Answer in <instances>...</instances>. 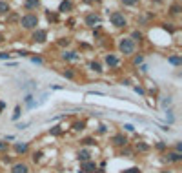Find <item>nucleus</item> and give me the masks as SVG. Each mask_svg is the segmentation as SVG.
<instances>
[{"instance_id": "1", "label": "nucleus", "mask_w": 182, "mask_h": 173, "mask_svg": "<svg viewBox=\"0 0 182 173\" xmlns=\"http://www.w3.org/2000/svg\"><path fill=\"white\" fill-rule=\"evenodd\" d=\"M20 26L22 27H26V29H35L37 26H38V17L37 15H24L20 19Z\"/></svg>"}, {"instance_id": "2", "label": "nucleus", "mask_w": 182, "mask_h": 173, "mask_svg": "<svg viewBox=\"0 0 182 173\" xmlns=\"http://www.w3.org/2000/svg\"><path fill=\"white\" fill-rule=\"evenodd\" d=\"M119 47H120V51L124 55H131L133 51H135V42L131 39H122L119 42Z\"/></svg>"}, {"instance_id": "3", "label": "nucleus", "mask_w": 182, "mask_h": 173, "mask_svg": "<svg viewBox=\"0 0 182 173\" xmlns=\"http://www.w3.org/2000/svg\"><path fill=\"white\" fill-rule=\"evenodd\" d=\"M109 20H111V24H113L115 27H124V26H126V17L122 15L120 11H113V13L109 15Z\"/></svg>"}, {"instance_id": "4", "label": "nucleus", "mask_w": 182, "mask_h": 173, "mask_svg": "<svg viewBox=\"0 0 182 173\" xmlns=\"http://www.w3.org/2000/svg\"><path fill=\"white\" fill-rule=\"evenodd\" d=\"M86 24H87L89 27H95L97 24H100V17H99V15H95V13H91V15H87V17H86Z\"/></svg>"}, {"instance_id": "5", "label": "nucleus", "mask_w": 182, "mask_h": 173, "mask_svg": "<svg viewBox=\"0 0 182 173\" xmlns=\"http://www.w3.org/2000/svg\"><path fill=\"white\" fill-rule=\"evenodd\" d=\"M46 39H47V33H46L44 29H37V31L33 33V40H35V42H46Z\"/></svg>"}, {"instance_id": "6", "label": "nucleus", "mask_w": 182, "mask_h": 173, "mask_svg": "<svg viewBox=\"0 0 182 173\" xmlns=\"http://www.w3.org/2000/svg\"><path fill=\"white\" fill-rule=\"evenodd\" d=\"M80 171L84 173H95L97 171V166H95V162H84L80 166Z\"/></svg>"}, {"instance_id": "7", "label": "nucleus", "mask_w": 182, "mask_h": 173, "mask_svg": "<svg viewBox=\"0 0 182 173\" xmlns=\"http://www.w3.org/2000/svg\"><path fill=\"white\" fill-rule=\"evenodd\" d=\"M40 6V0H24V7L27 9V11H31V9H37Z\"/></svg>"}, {"instance_id": "8", "label": "nucleus", "mask_w": 182, "mask_h": 173, "mask_svg": "<svg viewBox=\"0 0 182 173\" xmlns=\"http://www.w3.org/2000/svg\"><path fill=\"white\" fill-rule=\"evenodd\" d=\"M11 171H13V173H27V171H29V168H27V164L18 162V164H15V166L11 168Z\"/></svg>"}, {"instance_id": "9", "label": "nucleus", "mask_w": 182, "mask_h": 173, "mask_svg": "<svg viewBox=\"0 0 182 173\" xmlns=\"http://www.w3.org/2000/svg\"><path fill=\"white\" fill-rule=\"evenodd\" d=\"M113 144H115V146H126V144H127L126 135H115V137H113Z\"/></svg>"}, {"instance_id": "10", "label": "nucleus", "mask_w": 182, "mask_h": 173, "mask_svg": "<svg viewBox=\"0 0 182 173\" xmlns=\"http://www.w3.org/2000/svg\"><path fill=\"white\" fill-rule=\"evenodd\" d=\"M166 160L168 162H179V160H182V155L177 153V151H171V153L166 155Z\"/></svg>"}, {"instance_id": "11", "label": "nucleus", "mask_w": 182, "mask_h": 173, "mask_svg": "<svg viewBox=\"0 0 182 173\" xmlns=\"http://www.w3.org/2000/svg\"><path fill=\"white\" fill-rule=\"evenodd\" d=\"M106 64L109 68H117L119 66V58L115 57V55H106Z\"/></svg>"}, {"instance_id": "12", "label": "nucleus", "mask_w": 182, "mask_h": 173, "mask_svg": "<svg viewBox=\"0 0 182 173\" xmlns=\"http://www.w3.org/2000/svg\"><path fill=\"white\" fill-rule=\"evenodd\" d=\"M71 7H73V4H71L69 0H64V2L60 4V7H59V11L66 13V11H71Z\"/></svg>"}, {"instance_id": "13", "label": "nucleus", "mask_w": 182, "mask_h": 173, "mask_svg": "<svg viewBox=\"0 0 182 173\" xmlns=\"http://www.w3.org/2000/svg\"><path fill=\"white\" fill-rule=\"evenodd\" d=\"M89 157H91L89 150H80V151H79V159H80L82 162H87V160H89Z\"/></svg>"}, {"instance_id": "14", "label": "nucleus", "mask_w": 182, "mask_h": 173, "mask_svg": "<svg viewBox=\"0 0 182 173\" xmlns=\"http://www.w3.org/2000/svg\"><path fill=\"white\" fill-rule=\"evenodd\" d=\"M168 62H169V64H173V66H180V64H182V58L179 57V55H171V57L168 58Z\"/></svg>"}, {"instance_id": "15", "label": "nucleus", "mask_w": 182, "mask_h": 173, "mask_svg": "<svg viewBox=\"0 0 182 173\" xmlns=\"http://www.w3.org/2000/svg\"><path fill=\"white\" fill-rule=\"evenodd\" d=\"M15 150H17V153H26L27 151V144L26 142H18V144H15Z\"/></svg>"}, {"instance_id": "16", "label": "nucleus", "mask_w": 182, "mask_h": 173, "mask_svg": "<svg viewBox=\"0 0 182 173\" xmlns=\"http://www.w3.org/2000/svg\"><path fill=\"white\" fill-rule=\"evenodd\" d=\"M62 58H64V60H79V55H77V53H69V51H67V53H64V55H62Z\"/></svg>"}, {"instance_id": "17", "label": "nucleus", "mask_w": 182, "mask_h": 173, "mask_svg": "<svg viewBox=\"0 0 182 173\" xmlns=\"http://www.w3.org/2000/svg\"><path fill=\"white\" fill-rule=\"evenodd\" d=\"M135 148H137L139 151H148V150H149V146H148V144H144V142H137V146H135Z\"/></svg>"}, {"instance_id": "18", "label": "nucleus", "mask_w": 182, "mask_h": 173, "mask_svg": "<svg viewBox=\"0 0 182 173\" xmlns=\"http://www.w3.org/2000/svg\"><path fill=\"white\" fill-rule=\"evenodd\" d=\"M9 11V4L7 2H0V13H7Z\"/></svg>"}, {"instance_id": "19", "label": "nucleus", "mask_w": 182, "mask_h": 173, "mask_svg": "<svg viewBox=\"0 0 182 173\" xmlns=\"http://www.w3.org/2000/svg\"><path fill=\"white\" fill-rule=\"evenodd\" d=\"M91 69H93V71H97V73H100V71H102V68H100V64H99V62H91Z\"/></svg>"}, {"instance_id": "20", "label": "nucleus", "mask_w": 182, "mask_h": 173, "mask_svg": "<svg viewBox=\"0 0 182 173\" xmlns=\"http://www.w3.org/2000/svg\"><path fill=\"white\" fill-rule=\"evenodd\" d=\"M142 39V33L140 31H133V35H131V40L135 42V40H140Z\"/></svg>"}, {"instance_id": "21", "label": "nucleus", "mask_w": 182, "mask_h": 173, "mask_svg": "<svg viewBox=\"0 0 182 173\" xmlns=\"http://www.w3.org/2000/svg\"><path fill=\"white\" fill-rule=\"evenodd\" d=\"M122 4L124 6H135V4H139V0H122Z\"/></svg>"}, {"instance_id": "22", "label": "nucleus", "mask_w": 182, "mask_h": 173, "mask_svg": "<svg viewBox=\"0 0 182 173\" xmlns=\"http://www.w3.org/2000/svg\"><path fill=\"white\" fill-rule=\"evenodd\" d=\"M171 13H173V15L180 13V6H171Z\"/></svg>"}, {"instance_id": "23", "label": "nucleus", "mask_w": 182, "mask_h": 173, "mask_svg": "<svg viewBox=\"0 0 182 173\" xmlns=\"http://www.w3.org/2000/svg\"><path fill=\"white\" fill-rule=\"evenodd\" d=\"M60 133H62V130L59 128V126H55V128L51 130V135H60Z\"/></svg>"}, {"instance_id": "24", "label": "nucleus", "mask_w": 182, "mask_h": 173, "mask_svg": "<svg viewBox=\"0 0 182 173\" xmlns=\"http://www.w3.org/2000/svg\"><path fill=\"white\" fill-rule=\"evenodd\" d=\"M124 173H140V170L139 168H129V170H126Z\"/></svg>"}, {"instance_id": "25", "label": "nucleus", "mask_w": 182, "mask_h": 173, "mask_svg": "<svg viewBox=\"0 0 182 173\" xmlns=\"http://www.w3.org/2000/svg\"><path fill=\"white\" fill-rule=\"evenodd\" d=\"M7 150V142H2L0 140V151H6Z\"/></svg>"}, {"instance_id": "26", "label": "nucleus", "mask_w": 182, "mask_h": 173, "mask_svg": "<svg viewBox=\"0 0 182 173\" xmlns=\"http://www.w3.org/2000/svg\"><path fill=\"white\" fill-rule=\"evenodd\" d=\"M84 126H86L84 122H77V124H75V130H84Z\"/></svg>"}, {"instance_id": "27", "label": "nucleus", "mask_w": 182, "mask_h": 173, "mask_svg": "<svg viewBox=\"0 0 182 173\" xmlns=\"http://www.w3.org/2000/svg\"><path fill=\"white\" fill-rule=\"evenodd\" d=\"M59 44H60V46H66V47H67V46H69V40H67V39H62L60 42H59Z\"/></svg>"}, {"instance_id": "28", "label": "nucleus", "mask_w": 182, "mask_h": 173, "mask_svg": "<svg viewBox=\"0 0 182 173\" xmlns=\"http://www.w3.org/2000/svg\"><path fill=\"white\" fill-rule=\"evenodd\" d=\"M64 77H67V78H73L75 75H73V71H64Z\"/></svg>"}, {"instance_id": "29", "label": "nucleus", "mask_w": 182, "mask_h": 173, "mask_svg": "<svg viewBox=\"0 0 182 173\" xmlns=\"http://www.w3.org/2000/svg\"><path fill=\"white\" fill-rule=\"evenodd\" d=\"M18 117H20V108H17V109H15V115H13V118H15V120H17V118H18Z\"/></svg>"}, {"instance_id": "30", "label": "nucleus", "mask_w": 182, "mask_h": 173, "mask_svg": "<svg viewBox=\"0 0 182 173\" xmlns=\"http://www.w3.org/2000/svg\"><path fill=\"white\" fill-rule=\"evenodd\" d=\"M40 157H42V153L38 151V153H35V155H33V160L37 162V160H40Z\"/></svg>"}, {"instance_id": "31", "label": "nucleus", "mask_w": 182, "mask_h": 173, "mask_svg": "<svg viewBox=\"0 0 182 173\" xmlns=\"http://www.w3.org/2000/svg\"><path fill=\"white\" fill-rule=\"evenodd\" d=\"M124 128H126V130H127V131H133V130H135V128H133V124H126V126H124Z\"/></svg>"}, {"instance_id": "32", "label": "nucleus", "mask_w": 182, "mask_h": 173, "mask_svg": "<svg viewBox=\"0 0 182 173\" xmlns=\"http://www.w3.org/2000/svg\"><path fill=\"white\" fill-rule=\"evenodd\" d=\"M82 142H84V144H87V146H89V144H93V138H84V140H82Z\"/></svg>"}, {"instance_id": "33", "label": "nucleus", "mask_w": 182, "mask_h": 173, "mask_svg": "<svg viewBox=\"0 0 182 173\" xmlns=\"http://www.w3.org/2000/svg\"><path fill=\"white\" fill-rule=\"evenodd\" d=\"M142 60H144V58H142L140 55H139V57H135V64H142Z\"/></svg>"}, {"instance_id": "34", "label": "nucleus", "mask_w": 182, "mask_h": 173, "mask_svg": "<svg viewBox=\"0 0 182 173\" xmlns=\"http://www.w3.org/2000/svg\"><path fill=\"white\" fill-rule=\"evenodd\" d=\"M135 91H137V93H140V95H144V89H142L140 86H137V88H135Z\"/></svg>"}, {"instance_id": "35", "label": "nucleus", "mask_w": 182, "mask_h": 173, "mask_svg": "<svg viewBox=\"0 0 182 173\" xmlns=\"http://www.w3.org/2000/svg\"><path fill=\"white\" fill-rule=\"evenodd\" d=\"M182 151V142H177V153H180Z\"/></svg>"}, {"instance_id": "36", "label": "nucleus", "mask_w": 182, "mask_h": 173, "mask_svg": "<svg viewBox=\"0 0 182 173\" xmlns=\"http://www.w3.org/2000/svg\"><path fill=\"white\" fill-rule=\"evenodd\" d=\"M33 62H38V64H42V58L40 57H33Z\"/></svg>"}, {"instance_id": "37", "label": "nucleus", "mask_w": 182, "mask_h": 173, "mask_svg": "<svg viewBox=\"0 0 182 173\" xmlns=\"http://www.w3.org/2000/svg\"><path fill=\"white\" fill-rule=\"evenodd\" d=\"M11 55H7V53H0V58H9Z\"/></svg>"}, {"instance_id": "38", "label": "nucleus", "mask_w": 182, "mask_h": 173, "mask_svg": "<svg viewBox=\"0 0 182 173\" xmlns=\"http://www.w3.org/2000/svg\"><path fill=\"white\" fill-rule=\"evenodd\" d=\"M2 40H4V37H2V35H0V42H2Z\"/></svg>"}, {"instance_id": "39", "label": "nucleus", "mask_w": 182, "mask_h": 173, "mask_svg": "<svg viewBox=\"0 0 182 173\" xmlns=\"http://www.w3.org/2000/svg\"><path fill=\"white\" fill-rule=\"evenodd\" d=\"M95 173H104V171H95Z\"/></svg>"}]
</instances>
